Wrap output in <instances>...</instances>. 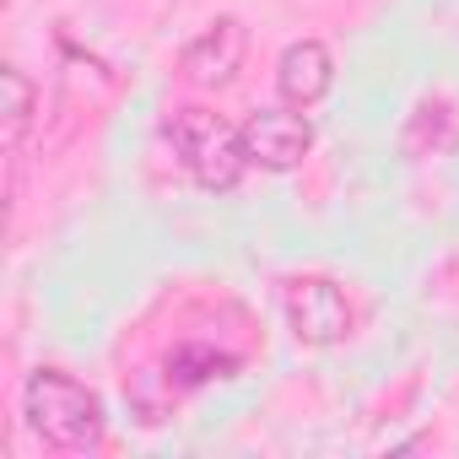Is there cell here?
<instances>
[{
    "mask_svg": "<svg viewBox=\"0 0 459 459\" xmlns=\"http://www.w3.org/2000/svg\"><path fill=\"white\" fill-rule=\"evenodd\" d=\"M244 152H249V168H265V173H287V168H298L303 157H308V146H314V125H308V114L303 108H260V114H249L244 125Z\"/></svg>",
    "mask_w": 459,
    "mask_h": 459,
    "instance_id": "cell-4",
    "label": "cell"
},
{
    "mask_svg": "<svg viewBox=\"0 0 459 459\" xmlns=\"http://www.w3.org/2000/svg\"><path fill=\"white\" fill-rule=\"evenodd\" d=\"M244 55H249V33H244V22H238V17H216L205 33H195V39L184 44V55H178V76H184L189 87L211 92V87H227V82L244 71Z\"/></svg>",
    "mask_w": 459,
    "mask_h": 459,
    "instance_id": "cell-5",
    "label": "cell"
},
{
    "mask_svg": "<svg viewBox=\"0 0 459 459\" xmlns=\"http://www.w3.org/2000/svg\"><path fill=\"white\" fill-rule=\"evenodd\" d=\"M22 421L55 454H92L108 437L103 400L65 368H33L22 384Z\"/></svg>",
    "mask_w": 459,
    "mask_h": 459,
    "instance_id": "cell-1",
    "label": "cell"
},
{
    "mask_svg": "<svg viewBox=\"0 0 459 459\" xmlns=\"http://www.w3.org/2000/svg\"><path fill=\"white\" fill-rule=\"evenodd\" d=\"M168 146L173 157L184 162V173L205 189V195H227L238 189L244 168H249V152H244V130L227 125L221 114L200 108V103H184L168 114Z\"/></svg>",
    "mask_w": 459,
    "mask_h": 459,
    "instance_id": "cell-2",
    "label": "cell"
},
{
    "mask_svg": "<svg viewBox=\"0 0 459 459\" xmlns=\"http://www.w3.org/2000/svg\"><path fill=\"white\" fill-rule=\"evenodd\" d=\"M281 314L303 346H335L351 335V303L330 276H287L281 281Z\"/></svg>",
    "mask_w": 459,
    "mask_h": 459,
    "instance_id": "cell-3",
    "label": "cell"
},
{
    "mask_svg": "<svg viewBox=\"0 0 459 459\" xmlns=\"http://www.w3.org/2000/svg\"><path fill=\"white\" fill-rule=\"evenodd\" d=\"M244 362L233 357V351H221V346H200V341H184V346H173L168 351V389L178 394V389H200V384H211V378H233Z\"/></svg>",
    "mask_w": 459,
    "mask_h": 459,
    "instance_id": "cell-8",
    "label": "cell"
},
{
    "mask_svg": "<svg viewBox=\"0 0 459 459\" xmlns=\"http://www.w3.org/2000/svg\"><path fill=\"white\" fill-rule=\"evenodd\" d=\"M0 87H6V162H12V195L22 184V152H28V135H33V114H39V92L33 82L12 65L6 76H0Z\"/></svg>",
    "mask_w": 459,
    "mask_h": 459,
    "instance_id": "cell-7",
    "label": "cell"
},
{
    "mask_svg": "<svg viewBox=\"0 0 459 459\" xmlns=\"http://www.w3.org/2000/svg\"><path fill=\"white\" fill-rule=\"evenodd\" d=\"M330 87H335V55L319 39H298V44L281 49V60H276V92H281V103L314 108Z\"/></svg>",
    "mask_w": 459,
    "mask_h": 459,
    "instance_id": "cell-6",
    "label": "cell"
}]
</instances>
